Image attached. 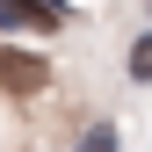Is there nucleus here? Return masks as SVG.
<instances>
[{
  "label": "nucleus",
  "mask_w": 152,
  "mask_h": 152,
  "mask_svg": "<svg viewBox=\"0 0 152 152\" xmlns=\"http://www.w3.org/2000/svg\"><path fill=\"white\" fill-rule=\"evenodd\" d=\"M0 22H36V29H58V22H65V0H0Z\"/></svg>",
  "instance_id": "f257e3e1"
},
{
  "label": "nucleus",
  "mask_w": 152,
  "mask_h": 152,
  "mask_svg": "<svg viewBox=\"0 0 152 152\" xmlns=\"http://www.w3.org/2000/svg\"><path fill=\"white\" fill-rule=\"evenodd\" d=\"M0 80H7V87H36V80H44V58H22V51H0Z\"/></svg>",
  "instance_id": "f03ea898"
},
{
  "label": "nucleus",
  "mask_w": 152,
  "mask_h": 152,
  "mask_svg": "<svg viewBox=\"0 0 152 152\" xmlns=\"http://www.w3.org/2000/svg\"><path fill=\"white\" fill-rule=\"evenodd\" d=\"M130 80H152V29L130 44Z\"/></svg>",
  "instance_id": "7ed1b4c3"
},
{
  "label": "nucleus",
  "mask_w": 152,
  "mask_h": 152,
  "mask_svg": "<svg viewBox=\"0 0 152 152\" xmlns=\"http://www.w3.org/2000/svg\"><path fill=\"white\" fill-rule=\"evenodd\" d=\"M80 152H116V130H109V123H102V130H87V138H80Z\"/></svg>",
  "instance_id": "20e7f679"
}]
</instances>
